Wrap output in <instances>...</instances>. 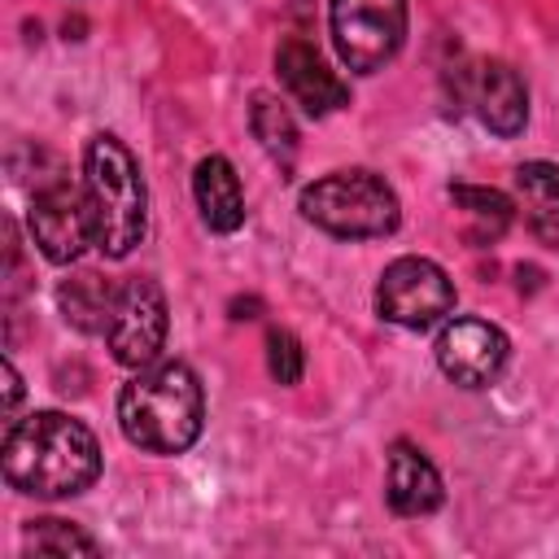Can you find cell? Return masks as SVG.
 <instances>
[{
    "instance_id": "7a4b0ae2",
    "label": "cell",
    "mask_w": 559,
    "mask_h": 559,
    "mask_svg": "<svg viewBox=\"0 0 559 559\" xmlns=\"http://www.w3.org/2000/svg\"><path fill=\"white\" fill-rule=\"evenodd\" d=\"M118 428L148 454H183L205 428V393L188 362L140 367L118 393Z\"/></svg>"
},
{
    "instance_id": "277c9868",
    "label": "cell",
    "mask_w": 559,
    "mask_h": 559,
    "mask_svg": "<svg viewBox=\"0 0 559 559\" xmlns=\"http://www.w3.org/2000/svg\"><path fill=\"white\" fill-rule=\"evenodd\" d=\"M301 218L323 227L328 236L341 240H367V236H389L402 218L397 192L384 183V175L367 166L332 170L314 183L301 188Z\"/></svg>"
},
{
    "instance_id": "30bf717a",
    "label": "cell",
    "mask_w": 559,
    "mask_h": 559,
    "mask_svg": "<svg viewBox=\"0 0 559 559\" xmlns=\"http://www.w3.org/2000/svg\"><path fill=\"white\" fill-rule=\"evenodd\" d=\"M275 74H280V83L288 87V96L310 118H323V114L349 105V87L328 70V61L319 57V48L306 35L280 39V48H275Z\"/></svg>"
},
{
    "instance_id": "4fadbf2b",
    "label": "cell",
    "mask_w": 559,
    "mask_h": 559,
    "mask_svg": "<svg viewBox=\"0 0 559 559\" xmlns=\"http://www.w3.org/2000/svg\"><path fill=\"white\" fill-rule=\"evenodd\" d=\"M192 197H197L201 223L210 231L231 236L245 223V188H240L236 166L223 153H210V157L197 162V170H192Z\"/></svg>"
},
{
    "instance_id": "8992f818",
    "label": "cell",
    "mask_w": 559,
    "mask_h": 559,
    "mask_svg": "<svg viewBox=\"0 0 559 559\" xmlns=\"http://www.w3.org/2000/svg\"><path fill=\"white\" fill-rule=\"evenodd\" d=\"M31 240L39 245V253L57 266L66 262H79L87 245H96V223H92V201H87V188L74 183V179H44L35 183V197H31Z\"/></svg>"
},
{
    "instance_id": "44dd1931",
    "label": "cell",
    "mask_w": 559,
    "mask_h": 559,
    "mask_svg": "<svg viewBox=\"0 0 559 559\" xmlns=\"http://www.w3.org/2000/svg\"><path fill=\"white\" fill-rule=\"evenodd\" d=\"M258 310H262L258 297H236V301H231V319H253Z\"/></svg>"
},
{
    "instance_id": "9a60e30c",
    "label": "cell",
    "mask_w": 559,
    "mask_h": 559,
    "mask_svg": "<svg viewBox=\"0 0 559 559\" xmlns=\"http://www.w3.org/2000/svg\"><path fill=\"white\" fill-rule=\"evenodd\" d=\"M114 297H118V284H109L100 271H74L57 284V306L66 323L79 332H105Z\"/></svg>"
},
{
    "instance_id": "ac0fdd59",
    "label": "cell",
    "mask_w": 559,
    "mask_h": 559,
    "mask_svg": "<svg viewBox=\"0 0 559 559\" xmlns=\"http://www.w3.org/2000/svg\"><path fill=\"white\" fill-rule=\"evenodd\" d=\"M22 546L35 550V555H100L96 537L79 533L66 520H52V515L48 520H31L26 533H22Z\"/></svg>"
},
{
    "instance_id": "52a82bcc",
    "label": "cell",
    "mask_w": 559,
    "mask_h": 559,
    "mask_svg": "<svg viewBox=\"0 0 559 559\" xmlns=\"http://www.w3.org/2000/svg\"><path fill=\"white\" fill-rule=\"evenodd\" d=\"M376 310L397 328H432L454 310V280L432 258H397L376 284Z\"/></svg>"
},
{
    "instance_id": "3957f363",
    "label": "cell",
    "mask_w": 559,
    "mask_h": 559,
    "mask_svg": "<svg viewBox=\"0 0 559 559\" xmlns=\"http://www.w3.org/2000/svg\"><path fill=\"white\" fill-rule=\"evenodd\" d=\"M83 188L92 201V223H96V249L105 258H127L144 231H148V192L144 175L131 157V148L100 131L83 148Z\"/></svg>"
},
{
    "instance_id": "6da1fadb",
    "label": "cell",
    "mask_w": 559,
    "mask_h": 559,
    "mask_svg": "<svg viewBox=\"0 0 559 559\" xmlns=\"http://www.w3.org/2000/svg\"><path fill=\"white\" fill-rule=\"evenodd\" d=\"M4 480L31 498H74L100 476L92 428L61 411H31L4 428Z\"/></svg>"
},
{
    "instance_id": "8fae6325",
    "label": "cell",
    "mask_w": 559,
    "mask_h": 559,
    "mask_svg": "<svg viewBox=\"0 0 559 559\" xmlns=\"http://www.w3.org/2000/svg\"><path fill=\"white\" fill-rule=\"evenodd\" d=\"M467 100L476 105V118L502 140L520 135L528 122V92L507 61H476L467 74Z\"/></svg>"
},
{
    "instance_id": "2e32d148",
    "label": "cell",
    "mask_w": 559,
    "mask_h": 559,
    "mask_svg": "<svg viewBox=\"0 0 559 559\" xmlns=\"http://www.w3.org/2000/svg\"><path fill=\"white\" fill-rule=\"evenodd\" d=\"M450 201L467 214V240L472 245H493L511 227L515 205L498 188H472V183H450Z\"/></svg>"
},
{
    "instance_id": "5b68a950",
    "label": "cell",
    "mask_w": 559,
    "mask_h": 559,
    "mask_svg": "<svg viewBox=\"0 0 559 559\" xmlns=\"http://www.w3.org/2000/svg\"><path fill=\"white\" fill-rule=\"evenodd\" d=\"M332 44L354 74L384 70L406 44V0H332Z\"/></svg>"
},
{
    "instance_id": "ffe728a7",
    "label": "cell",
    "mask_w": 559,
    "mask_h": 559,
    "mask_svg": "<svg viewBox=\"0 0 559 559\" xmlns=\"http://www.w3.org/2000/svg\"><path fill=\"white\" fill-rule=\"evenodd\" d=\"M0 371H4V424H13L17 419V402H22V376H17V367L9 358L0 362Z\"/></svg>"
},
{
    "instance_id": "9c48e42d",
    "label": "cell",
    "mask_w": 559,
    "mask_h": 559,
    "mask_svg": "<svg viewBox=\"0 0 559 559\" xmlns=\"http://www.w3.org/2000/svg\"><path fill=\"white\" fill-rule=\"evenodd\" d=\"M437 367L445 380H454L459 389H485L498 380V371L507 367V336L502 328L485 323V319H450L437 332Z\"/></svg>"
},
{
    "instance_id": "ba28073f",
    "label": "cell",
    "mask_w": 559,
    "mask_h": 559,
    "mask_svg": "<svg viewBox=\"0 0 559 559\" xmlns=\"http://www.w3.org/2000/svg\"><path fill=\"white\" fill-rule=\"evenodd\" d=\"M100 336H105L114 362H122V367L140 371V367L157 362V354L166 345V293H162V284L148 275L122 280Z\"/></svg>"
},
{
    "instance_id": "d6986e66",
    "label": "cell",
    "mask_w": 559,
    "mask_h": 559,
    "mask_svg": "<svg viewBox=\"0 0 559 559\" xmlns=\"http://www.w3.org/2000/svg\"><path fill=\"white\" fill-rule=\"evenodd\" d=\"M266 371L275 384H297L301 371H306V354H301V341L284 328H271L266 332Z\"/></svg>"
},
{
    "instance_id": "7c38bea8",
    "label": "cell",
    "mask_w": 559,
    "mask_h": 559,
    "mask_svg": "<svg viewBox=\"0 0 559 559\" xmlns=\"http://www.w3.org/2000/svg\"><path fill=\"white\" fill-rule=\"evenodd\" d=\"M384 498L397 515H432L445 498L441 472L428 463V454L411 441L389 445V476H384Z\"/></svg>"
},
{
    "instance_id": "5bb4252c",
    "label": "cell",
    "mask_w": 559,
    "mask_h": 559,
    "mask_svg": "<svg viewBox=\"0 0 559 559\" xmlns=\"http://www.w3.org/2000/svg\"><path fill=\"white\" fill-rule=\"evenodd\" d=\"M515 197H520V210H524V223L528 231L559 249V166L550 162H524L515 170Z\"/></svg>"
},
{
    "instance_id": "e0dca14e",
    "label": "cell",
    "mask_w": 559,
    "mask_h": 559,
    "mask_svg": "<svg viewBox=\"0 0 559 559\" xmlns=\"http://www.w3.org/2000/svg\"><path fill=\"white\" fill-rule=\"evenodd\" d=\"M249 127L258 135V144L280 162V166H293L297 157V122L288 114V105L271 92H258L253 105H249Z\"/></svg>"
}]
</instances>
